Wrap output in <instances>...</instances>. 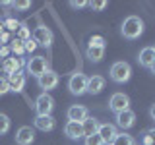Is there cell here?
I'll list each match as a JSON object with an SVG mask.
<instances>
[{"instance_id":"obj_16","label":"cell","mask_w":155,"mask_h":145,"mask_svg":"<svg viewBox=\"0 0 155 145\" xmlns=\"http://www.w3.org/2000/svg\"><path fill=\"white\" fill-rule=\"evenodd\" d=\"M33 126H35L37 130H41V132H52L54 130V118H52V114L51 116H37L35 120H33Z\"/></svg>"},{"instance_id":"obj_21","label":"cell","mask_w":155,"mask_h":145,"mask_svg":"<svg viewBox=\"0 0 155 145\" xmlns=\"http://www.w3.org/2000/svg\"><path fill=\"white\" fill-rule=\"evenodd\" d=\"M110 145H136V141H134V137H132L130 134H126V132H118Z\"/></svg>"},{"instance_id":"obj_39","label":"cell","mask_w":155,"mask_h":145,"mask_svg":"<svg viewBox=\"0 0 155 145\" xmlns=\"http://www.w3.org/2000/svg\"><path fill=\"white\" fill-rule=\"evenodd\" d=\"M0 64H2V58H0Z\"/></svg>"},{"instance_id":"obj_12","label":"cell","mask_w":155,"mask_h":145,"mask_svg":"<svg viewBox=\"0 0 155 145\" xmlns=\"http://www.w3.org/2000/svg\"><path fill=\"white\" fill-rule=\"evenodd\" d=\"M134 124H136L134 110L128 108V110H122V112L116 114V126H118V128H122V132H124V130H130Z\"/></svg>"},{"instance_id":"obj_3","label":"cell","mask_w":155,"mask_h":145,"mask_svg":"<svg viewBox=\"0 0 155 145\" xmlns=\"http://www.w3.org/2000/svg\"><path fill=\"white\" fill-rule=\"evenodd\" d=\"M68 89H70L72 95H78V97L87 93V76L81 74V72L72 74L70 79H68Z\"/></svg>"},{"instance_id":"obj_24","label":"cell","mask_w":155,"mask_h":145,"mask_svg":"<svg viewBox=\"0 0 155 145\" xmlns=\"http://www.w3.org/2000/svg\"><path fill=\"white\" fill-rule=\"evenodd\" d=\"M2 23H4V29H8V31H12V33H16L18 31V27H19V21L16 18H4L2 19Z\"/></svg>"},{"instance_id":"obj_15","label":"cell","mask_w":155,"mask_h":145,"mask_svg":"<svg viewBox=\"0 0 155 145\" xmlns=\"http://www.w3.org/2000/svg\"><path fill=\"white\" fill-rule=\"evenodd\" d=\"M103 89H105V77L103 76L87 77V93L89 95H99Z\"/></svg>"},{"instance_id":"obj_13","label":"cell","mask_w":155,"mask_h":145,"mask_svg":"<svg viewBox=\"0 0 155 145\" xmlns=\"http://www.w3.org/2000/svg\"><path fill=\"white\" fill-rule=\"evenodd\" d=\"M66 116H68V120H70V122H80L81 124L87 116H89V110H87L85 106H81V105H72L70 108H68Z\"/></svg>"},{"instance_id":"obj_14","label":"cell","mask_w":155,"mask_h":145,"mask_svg":"<svg viewBox=\"0 0 155 145\" xmlns=\"http://www.w3.org/2000/svg\"><path fill=\"white\" fill-rule=\"evenodd\" d=\"M6 81H8L10 91H14V93H19V91H23V87H25V74H23V72L10 74V76L6 77Z\"/></svg>"},{"instance_id":"obj_23","label":"cell","mask_w":155,"mask_h":145,"mask_svg":"<svg viewBox=\"0 0 155 145\" xmlns=\"http://www.w3.org/2000/svg\"><path fill=\"white\" fill-rule=\"evenodd\" d=\"M10 52H14L16 56H21L23 52H25V47H23V41H19V39H12V43H10Z\"/></svg>"},{"instance_id":"obj_5","label":"cell","mask_w":155,"mask_h":145,"mask_svg":"<svg viewBox=\"0 0 155 145\" xmlns=\"http://www.w3.org/2000/svg\"><path fill=\"white\" fill-rule=\"evenodd\" d=\"M52 108H54V99L48 93H41L35 99V112L37 116H51Z\"/></svg>"},{"instance_id":"obj_34","label":"cell","mask_w":155,"mask_h":145,"mask_svg":"<svg viewBox=\"0 0 155 145\" xmlns=\"http://www.w3.org/2000/svg\"><path fill=\"white\" fill-rule=\"evenodd\" d=\"M8 56H10V47L8 45H2V47H0V58L4 60V58H8Z\"/></svg>"},{"instance_id":"obj_25","label":"cell","mask_w":155,"mask_h":145,"mask_svg":"<svg viewBox=\"0 0 155 145\" xmlns=\"http://www.w3.org/2000/svg\"><path fill=\"white\" fill-rule=\"evenodd\" d=\"M10 116L8 114H4V112H0V135H4V134H8L10 132Z\"/></svg>"},{"instance_id":"obj_37","label":"cell","mask_w":155,"mask_h":145,"mask_svg":"<svg viewBox=\"0 0 155 145\" xmlns=\"http://www.w3.org/2000/svg\"><path fill=\"white\" fill-rule=\"evenodd\" d=\"M0 33H4V23H2V19H0Z\"/></svg>"},{"instance_id":"obj_40","label":"cell","mask_w":155,"mask_h":145,"mask_svg":"<svg viewBox=\"0 0 155 145\" xmlns=\"http://www.w3.org/2000/svg\"><path fill=\"white\" fill-rule=\"evenodd\" d=\"M153 52H155V47H153Z\"/></svg>"},{"instance_id":"obj_18","label":"cell","mask_w":155,"mask_h":145,"mask_svg":"<svg viewBox=\"0 0 155 145\" xmlns=\"http://www.w3.org/2000/svg\"><path fill=\"white\" fill-rule=\"evenodd\" d=\"M138 62L140 66L143 68H149L155 62V52H153V47H143L142 50H140V56H138Z\"/></svg>"},{"instance_id":"obj_32","label":"cell","mask_w":155,"mask_h":145,"mask_svg":"<svg viewBox=\"0 0 155 145\" xmlns=\"http://www.w3.org/2000/svg\"><path fill=\"white\" fill-rule=\"evenodd\" d=\"M6 93H10L8 81H6V79H2V77H0V97H2V95H6Z\"/></svg>"},{"instance_id":"obj_31","label":"cell","mask_w":155,"mask_h":145,"mask_svg":"<svg viewBox=\"0 0 155 145\" xmlns=\"http://www.w3.org/2000/svg\"><path fill=\"white\" fill-rule=\"evenodd\" d=\"M12 6L16 10H27V8H31V2H27V0H23V2H12Z\"/></svg>"},{"instance_id":"obj_9","label":"cell","mask_w":155,"mask_h":145,"mask_svg":"<svg viewBox=\"0 0 155 145\" xmlns=\"http://www.w3.org/2000/svg\"><path fill=\"white\" fill-rule=\"evenodd\" d=\"M21 68H23V60L19 56H8L0 64V72L10 76V74H16V72H21Z\"/></svg>"},{"instance_id":"obj_22","label":"cell","mask_w":155,"mask_h":145,"mask_svg":"<svg viewBox=\"0 0 155 145\" xmlns=\"http://www.w3.org/2000/svg\"><path fill=\"white\" fill-rule=\"evenodd\" d=\"M140 145H155V128L143 130L140 135Z\"/></svg>"},{"instance_id":"obj_28","label":"cell","mask_w":155,"mask_h":145,"mask_svg":"<svg viewBox=\"0 0 155 145\" xmlns=\"http://www.w3.org/2000/svg\"><path fill=\"white\" fill-rule=\"evenodd\" d=\"M105 43L107 41L101 35H93V37L89 39V45H87V47H101V48H105Z\"/></svg>"},{"instance_id":"obj_4","label":"cell","mask_w":155,"mask_h":145,"mask_svg":"<svg viewBox=\"0 0 155 145\" xmlns=\"http://www.w3.org/2000/svg\"><path fill=\"white\" fill-rule=\"evenodd\" d=\"M25 70H27V74H29V76H33V77H41V76L48 70L47 58H45V56H33V58H29L27 64H25Z\"/></svg>"},{"instance_id":"obj_30","label":"cell","mask_w":155,"mask_h":145,"mask_svg":"<svg viewBox=\"0 0 155 145\" xmlns=\"http://www.w3.org/2000/svg\"><path fill=\"white\" fill-rule=\"evenodd\" d=\"M23 47H25V52H35L37 43L33 41V39H27V41H23Z\"/></svg>"},{"instance_id":"obj_10","label":"cell","mask_w":155,"mask_h":145,"mask_svg":"<svg viewBox=\"0 0 155 145\" xmlns=\"http://www.w3.org/2000/svg\"><path fill=\"white\" fill-rule=\"evenodd\" d=\"M97 134L101 135V139H103V143H105V145H110L118 132H116V126H114V124H109V122H103V124H101V122H99Z\"/></svg>"},{"instance_id":"obj_17","label":"cell","mask_w":155,"mask_h":145,"mask_svg":"<svg viewBox=\"0 0 155 145\" xmlns=\"http://www.w3.org/2000/svg\"><path fill=\"white\" fill-rule=\"evenodd\" d=\"M64 134L70 139H80V137H84V128H81L80 122H70L68 120L66 126H64Z\"/></svg>"},{"instance_id":"obj_7","label":"cell","mask_w":155,"mask_h":145,"mask_svg":"<svg viewBox=\"0 0 155 145\" xmlns=\"http://www.w3.org/2000/svg\"><path fill=\"white\" fill-rule=\"evenodd\" d=\"M109 108L113 110L114 114L122 112V110H128L130 108V97L124 95V93H114L109 99Z\"/></svg>"},{"instance_id":"obj_27","label":"cell","mask_w":155,"mask_h":145,"mask_svg":"<svg viewBox=\"0 0 155 145\" xmlns=\"http://www.w3.org/2000/svg\"><path fill=\"white\" fill-rule=\"evenodd\" d=\"M85 145H105V143H103L99 134H93V135H87L85 137Z\"/></svg>"},{"instance_id":"obj_2","label":"cell","mask_w":155,"mask_h":145,"mask_svg":"<svg viewBox=\"0 0 155 145\" xmlns=\"http://www.w3.org/2000/svg\"><path fill=\"white\" fill-rule=\"evenodd\" d=\"M110 79L114 81V83H126V81L132 77V68H130L128 62L124 60H118L114 62L113 66H110Z\"/></svg>"},{"instance_id":"obj_8","label":"cell","mask_w":155,"mask_h":145,"mask_svg":"<svg viewBox=\"0 0 155 145\" xmlns=\"http://www.w3.org/2000/svg\"><path fill=\"white\" fill-rule=\"evenodd\" d=\"M58 79H60V77H58V74L54 70H47L41 77H37V83H39L41 89H45V93H48L51 89H54L58 85Z\"/></svg>"},{"instance_id":"obj_29","label":"cell","mask_w":155,"mask_h":145,"mask_svg":"<svg viewBox=\"0 0 155 145\" xmlns=\"http://www.w3.org/2000/svg\"><path fill=\"white\" fill-rule=\"evenodd\" d=\"M87 6H89L91 10H95V12H101V10L107 8V2L105 0H99V2H87Z\"/></svg>"},{"instance_id":"obj_35","label":"cell","mask_w":155,"mask_h":145,"mask_svg":"<svg viewBox=\"0 0 155 145\" xmlns=\"http://www.w3.org/2000/svg\"><path fill=\"white\" fill-rule=\"evenodd\" d=\"M149 116H151V120H155V105H151V108H149Z\"/></svg>"},{"instance_id":"obj_36","label":"cell","mask_w":155,"mask_h":145,"mask_svg":"<svg viewBox=\"0 0 155 145\" xmlns=\"http://www.w3.org/2000/svg\"><path fill=\"white\" fill-rule=\"evenodd\" d=\"M149 70H151V74L155 76V62H153V64H151V66H149Z\"/></svg>"},{"instance_id":"obj_20","label":"cell","mask_w":155,"mask_h":145,"mask_svg":"<svg viewBox=\"0 0 155 145\" xmlns=\"http://www.w3.org/2000/svg\"><path fill=\"white\" fill-rule=\"evenodd\" d=\"M85 54H87V58H89L91 62H101L103 56H105V48H101V47H87Z\"/></svg>"},{"instance_id":"obj_33","label":"cell","mask_w":155,"mask_h":145,"mask_svg":"<svg viewBox=\"0 0 155 145\" xmlns=\"http://www.w3.org/2000/svg\"><path fill=\"white\" fill-rule=\"evenodd\" d=\"M70 6H72V8H76V10H81V8H85V6H87V2H84V0H78V2H76V0H72Z\"/></svg>"},{"instance_id":"obj_26","label":"cell","mask_w":155,"mask_h":145,"mask_svg":"<svg viewBox=\"0 0 155 145\" xmlns=\"http://www.w3.org/2000/svg\"><path fill=\"white\" fill-rule=\"evenodd\" d=\"M16 39H19V41H27V39H31V31H29L23 23H19V27L16 31Z\"/></svg>"},{"instance_id":"obj_38","label":"cell","mask_w":155,"mask_h":145,"mask_svg":"<svg viewBox=\"0 0 155 145\" xmlns=\"http://www.w3.org/2000/svg\"><path fill=\"white\" fill-rule=\"evenodd\" d=\"M0 47H2V33H0Z\"/></svg>"},{"instance_id":"obj_1","label":"cell","mask_w":155,"mask_h":145,"mask_svg":"<svg viewBox=\"0 0 155 145\" xmlns=\"http://www.w3.org/2000/svg\"><path fill=\"white\" fill-rule=\"evenodd\" d=\"M122 35L126 39H138L143 33V19L138 16H128L122 21V27H120Z\"/></svg>"},{"instance_id":"obj_19","label":"cell","mask_w":155,"mask_h":145,"mask_svg":"<svg viewBox=\"0 0 155 145\" xmlns=\"http://www.w3.org/2000/svg\"><path fill=\"white\" fill-rule=\"evenodd\" d=\"M81 128H84V137H87V135H93V134H97L99 120L93 118V116H87L84 122H81Z\"/></svg>"},{"instance_id":"obj_6","label":"cell","mask_w":155,"mask_h":145,"mask_svg":"<svg viewBox=\"0 0 155 145\" xmlns=\"http://www.w3.org/2000/svg\"><path fill=\"white\" fill-rule=\"evenodd\" d=\"M31 39L37 43V45H41V47H51L52 45V31L48 27H45V25H39V27H35L33 29V35H31Z\"/></svg>"},{"instance_id":"obj_11","label":"cell","mask_w":155,"mask_h":145,"mask_svg":"<svg viewBox=\"0 0 155 145\" xmlns=\"http://www.w3.org/2000/svg\"><path fill=\"white\" fill-rule=\"evenodd\" d=\"M35 141V130L31 126H21L16 132V143L18 145H31Z\"/></svg>"}]
</instances>
